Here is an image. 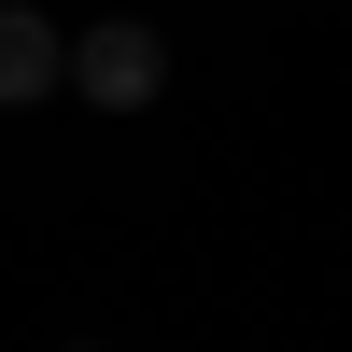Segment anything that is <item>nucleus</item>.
<instances>
[{"label":"nucleus","mask_w":352,"mask_h":352,"mask_svg":"<svg viewBox=\"0 0 352 352\" xmlns=\"http://www.w3.org/2000/svg\"><path fill=\"white\" fill-rule=\"evenodd\" d=\"M71 85H85L99 113H141V99L169 85V43H155L141 14H99V28H71Z\"/></svg>","instance_id":"nucleus-1"},{"label":"nucleus","mask_w":352,"mask_h":352,"mask_svg":"<svg viewBox=\"0 0 352 352\" xmlns=\"http://www.w3.org/2000/svg\"><path fill=\"white\" fill-rule=\"evenodd\" d=\"M43 85H71V28L43 0H0V99H43Z\"/></svg>","instance_id":"nucleus-2"}]
</instances>
